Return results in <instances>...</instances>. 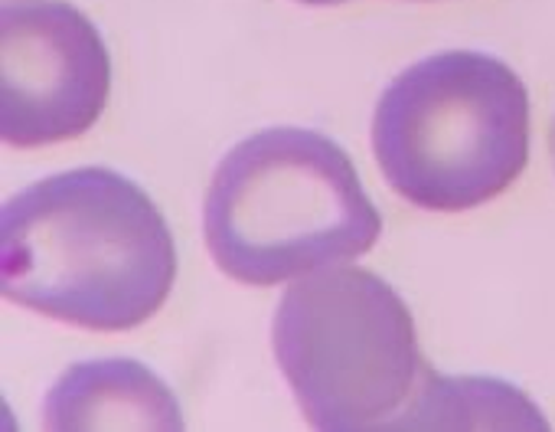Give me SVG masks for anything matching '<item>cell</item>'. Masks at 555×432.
Listing matches in <instances>:
<instances>
[{
    "mask_svg": "<svg viewBox=\"0 0 555 432\" xmlns=\"http://www.w3.org/2000/svg\"><path fill=\"white\" fill-rule=\"evenodd\" d=\"M383 216L350 154L311 128H264L216 167L203 237L216 266L245 285H282L376 246Z\"/></svg>",
    "mask_w": 555,
    "mask_h": 432,
    "instance_id": "obj_2",
    "label": "cell"
},
{
    "mask_svg": "<svg viewBox=\"0 0 555 432\" xmlns=\"http://www.w3.org/2000/svg\"><path fill=\"white\" fill-rule=\"evenodd\" d=\"M112 56L95 24L66 0L0 8V131L14 148L86 135L105 112Z\"/></svg>",
    "mask_w": 555,
    "mask_h": 432,
    "instance_id": "obj_5",
    "label": "cell"
},
{
    "mask_svg": "<svg viewBox=\"0 0 555 432\" xmlns=\"http://www.w3.org/2000/svg\"><path fill=\"white\" fill-rule=\"evenodd\" d=\"M298 4H314V8H327V4H347V0H298Z\"/></svg>",
    "mask_w": 555,
    "mask_h": 432,
    "instance_id": "obj_8",
    "label": "cell"
},
{
    "mask_svg": "<svg viewBox=\"0 0 555 432\" xmlns=\"http://www.w3.org/2000/svg\"><path fill=\"white\" fill-rule=\"evenodd\" d=\"M47 425L56 432L89 429H183L173 390L138 360L73 364L47 396Z\"/></svg>",
    "mask_w": 555,
    "mask_h": 432,
    "instance_id": "obj_6",
    "label": "cell"
},
{
    "mask_svg": "<svg viewBox=\"0 0 555 432\" xmlns=\"http://www.w3.org/2000/svg\"><path fill=\"white\" fill-rule=\"evenodd\" d=\"M173 282L164 213L112 167L43 177L0 213V289L14 305L89 331H128L164 308Z\"/></svg>",
    "mask_w": 555,
    "mask_h": 432,
    "instance_id": "obj_1",
    "label": "cell"
},
{
    "mask_svg": "<svg viewBox=\"0 0 555 432\" xmlns=\"http://www.w3.org/2000/svg\"><path fill=\"white\" fill-rule=\"evenodd\" d=\"M509 425L545 429L542 412L509 383L487 377H438L425 370L418 393L392 422V429H464Z\"/></svg>",
    "mask_w": 555,
    "mask_h": 432,
    "instance_id": "obj_7",
    "label": "cell"
},
{
    "mask_svg": "<svg viewBox=\"0 0 555 432\" xmlns=\"http://www.w3.org/2000/svg\"><path fill=\"white\" fill-rule=\"evenodd\" d=\"M373 151L402 200L435 213L483 206L529 164V92L496 56L435 53L383 92Z\"/></svg>",
    "mask_w": 555,
    "mask_h": 432,
    "instance_id": "obj_3",
    "label": "cell"
},
{
    "mask_svg": "<svg viewBox=\"0 0 555 432\" xmlns=\"http://www.w3.org/2000/svg\"><path fill=\"white\" fill-rule=\"evenodd\" d=\"M552 154H555V125H552Z\"/></svg>",
    "mask_w": 555,
    "mask_h": 432,
    "instance_id": "obj_9",
    "label": "cell"
},
{
    "mask_svg": "<svg viewBox=\"0 0 555 432\" xmlns=\"http://www.w3.org/2000/svg\"><path fill=\"white\" fill-rule=\"evenodd\" d=\"M271 338L308 422L324 432L389 429L428 370L402 295L357 266L301 276L278 302Z\"/></svg>",
    "mask_w": 555,
    "mask_h": 432,
    "instance_id": "obj_4",
    "label": "cell"
}]
</instances>
